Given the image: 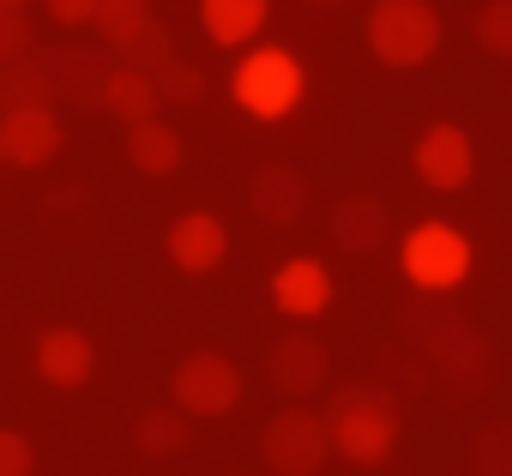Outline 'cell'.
Wrapping results in <instances>:
<instances>
[{
    "label": "cell",
    "mask_w": 512,
    "mask_h": 476,
    "mask_svg": "<svg viewBox=\"0 0 512 476\" xmlns=\"http://www.w3.org/2000/svg\"><path fill=\"white\" fill-rule=\"evenodd\" d=\"M199 25L217 49H241L266 25V0H199Z\"/></svg>",
    "instance_id": "18"
},
{
    "label": "cell",
    "mask_w": 512,
    "mask_h": 476,
    "mask_svg": "<svg viewBox=\"0 0 512 476\" xmlns=\"http://www.w3.org/2000/svg\"><path fill=\"white\" fill-rule=\"evenodd\" d=\"M31 49H37V37H31V13H25V7H0V67L25 61Z\"/></svg>",
    "instance_id": "26"
},
{
    "label": "cell",
    "mask_w": 512,
    "mask_h": 476,
    "mask_svg": "<svg viewBox=\"0 0 512 476\" xmlns=\"http://www.w3.org/2000/svg\"><path fill=\"white\" fill-rule=\"evenodd\" d=\"M187 440H193V416H187V410H175V404L145 410V416L133 422V446H139L145 458H175Z\"/></svg>",
    "instance_id": "20"
},
{
    "label": "cell",
    "mask_w": 512,
    "mask_h": 476,
    "mask_svg": "<svg viewBox=\"0 0 512 476\" xmlns=\"http://www.w3.org/2000/svg\"><path fill=\"white\" fill-rule=\"evenodd\" d=\"M157 97H163V103H199V97H205V73H199L193 61H169V67L157 73Z\"/></svg>",
    "instance_id": "27"
},
{
    "label": "cell",
    "mask_w": 512,
    "mask_h": 476,
    "mask_svg": "<svg viewBox=\"0 0 512 476\" xmlns=\"http://www.w3.org/2000/svg\"><path fill=\"white\" fill-rule=\"evenodd\" d=\"M428 374L446 392H482V380H488V344H482V332L458 326L440 350H428Z\"/></svg>",
    "instance_id": "16"
},
{
    "label": "cell",
    "mask_w": 512,
    "mask_h": 476,
    "mask_svg": "<svg viewBox=\"0 0 512 476\" xmlns=\"http://www.w3.org/2000/svg\"><path fill=\"white\" fill-rule=\"evenodd\" d=\"M37 470V452L19 428H0V476H31Z\"/></svg>",
    "instance_id": "28"
},
{
    "label": "cell",
    "mask_w": 512,
    "mask_h": 476,
    "mask_svg": "<svg viewBox=\"0 0 512 476\" xmlns=\"http://www.w3.org/2000/svg\"><path fill=\"white\" fill-rule=\"evenodd\" d=\"M247 205H253V217H260V223L290 229V223L308 211V181H302V169H290V163L253 169V181H247Z\"/></svg>",
    "instance_id": "13"
},
{
    "label": "cell",
    "mask_w": 512,
    "mask_h": 476,
    "mask_svg": "<svg viewBox=\"0 0 512 476\" xmlns=\"http://www.w3.org/2000/svg\"><path fill=\"white\" fill-rule=\"evenodd\" d=\"M272 302H278V314H290V320H320V314L332 308V272H326L320 260L296 254V260L278 266V278H272Z\"/></svg>",
    "instance_id": "14"
},
{
    "label": "cell",
    "mask_w": 512,
    "mask_h": 476,
    "mask_svg": "<svg viewBox=\"0 0 512 476\" xmlns=\"http://www.w3.org/2000/svg\"><path fill=\"white\" fill-rule=\"evenodd\" d=\"M97 37L109 43V49H121L127 37H139L145 25H151V0H97Z\"/></svg>",
    "instance_id": "23"
},
{
    "label": "cell",
    "mask_w": 512,
    "mask_h": 476,
    "mask_svg": "<svg viewBox=\"0 0 512 476\" xmlns=\"http://www.w3.org/2000/svg\"><path fill=\"white\" fill-rule=\"evenodd\" d=\"M67 145L55 109H25V115H0V163L7 169H43Z\"/></svg>",
    "instance_id": "10"
},
{
    "label": "cell",
    "mask_w": 512,
    "mask_h": 476,
    "mask_svg": "<svg viewBox=\"0 0 512 476\" xmlns=\"http://www.w3.org/2000/svg\"><path fill=\"white\" fill-rule=\"evenodd\" d=\"M49 19L67 25V31H79V25L97 19V0H49Z\"/></svg>",
    "instance_id": "29"
},
{
    "label": "cell",
    "mask_w": 512,
    "mask_h": 476,
    "mask_svg": "<svg viewBox=\"0 0 512 476\" xmlns=\"http://www.w3.org/2000/svg\"><path fill=\"white\" fill-rule=\"evenodd\" d=\"M260 458L278 476H320V464L332 458V428L314 410H278L260 434Z\"/></svg>",
    "instance_id": "6"
},
{
    "label": "cell",
    "mask_w": 512,
    "mask_h": 476,
    "mask_svg": "<svg viewBox=\"0 0 512 476\" xmlns=\"http://www.w3.org/2000/svg\"><path fill=\"white\" fill-rule=\"evenodd\" d=\"M368 49L380 67H422L440 49V13L428 0H374Z\"/></svg>",
    "instance_id": "3"
},
{
    "label": "cell",
    "mask_w": 512,
    "mask_h": 476,
    "mask_svg": "<svg viewBox=\"0 0 512 476\" xmlns=\"http://www.w3.org/2000/svg\"><path fill=\"white\" fill-rule=\"evenodd\" d=\"M386 235H392V217L374 193H344L332 205V242L344 254H374V248H386Z\"/></svg>",
    "instance_id": "15"
},
{
    "label": "cell",
    "mask_w": 512,
    "mask_h": 476,
    "mask_svg": "<svg viewBox=\"0 0 512 476\" xmlns=\"http://www.w3.org/2000/svg\"><path fill=\"white\" fill-rule=\"evenodd\" d=\"M326 374H332V356H326V344H320L314 332H284V338L266 350V380H272L284 398L320 392Z\"/></svg>",
    "instance_id": "9"
},
{
    "label": "cell",
    "mask_w": 512,
    "mask_h": 476,
    "mask_svg": "<svg viewBox=\"0 0 512 476\" xmlns=\"http://www.w3.org/2000/svg\"><path fill=\"white\" fill-rule=\"evenodd\" d=\"M163 248H169V260H175L187 278H205V272H217L223 254H229V229H223L217 211H187V217L169 223Z\"/></svg>",
    "instance_id": "11"
},
{
    "label": "cell",
    "mask_w": 512,
    "mask_h": 476,
    "mask_svg": "<svg viewBox=\"0 0 512 476\" xmlns=\"http://www.w3.org/2000/svg\"><path fill=\"white\" fill-rule=\"evenodd\" d=\"M181 133L169 127V121H139V127H127V157H133V169L139 175H175L181 169Z\"/></svg>",
    "instance_id": "19"
},
{
    "label": "cell",
    "mask_w": 512,
    "mask_h": 476,
    "mask_svg": "<svg viewBox=\"0 0 512 476\" xmlns=\"http://www.w3.org/2000/svg\"><path fill=\"white\" fill-rule=\"evenodd\" d=\"M470 464L482 476H512V422H488L476 440H470Z\"/></svg>",
    "instance_id": "25"
},
{
    "label": "cell",
    "mask_w": 512,
    "mask_h": 476,
    "mask_svg": "<svg viewBox=\"0 0 512 476\" xmlns=\"http://www.w3.org/2000/svg\"><path fill=\"white\" fill-rule=\"evenodd\" d=\"M49 103H55V85H49L43 49H31L13 67H0V115H25V109H49Z\"/></svg>",
    "instance_id": "17"
},
{
    "label": "cell",
    "mask_w": 512,
    "mask_h": 476,
    "mask_svg": "<svg viewBox=\"0 0 512 476\" xmlns=\"http://www.w3.org/2000/svg\"><path fill=\"white\" fill-rule=\"evenodd\" d=\"M410 163H416V175H422L434 193H458V187H470V175H476V145H470L464 127L434 121V127L416 139Z\"/></svg>",
    "instance_id": "8"
},
{
    "label": "cell",
    "mask_w": 512,
    "mask_h": 476,
    "mask_svg": "<svg viewBox=\"0 0 512 476\" xmlns=\"http://www.w3.org/2000/svg\"><path fill=\"white\" fill-rule=\"evenodd\" d=\"M115 55H121V67H127V73H145V79H157L169 61H181V55H175V31H169V25H157V19H151L139 37H127Z\"/></svg>",
    "instance_id": "22"
},
{
    "label": "cell",
    "mask_w": 512,
    "mask_h": 476,
    "mask_svg": "<svg viewBox=\"0 0 512 476\" xmlns=\"http://www.w3.org/2000/svg\"><path fill=\"white\" fill-rule=\"evenodd\" d=\"M37 374L61 392H79L91 374H97V344L79 332V326H49L37 338Z\"/></svg>",
    "instance_id": "12"
},
{
    "label": "cell",
    "mask_w": 512,
    "mask_h": 476,
    "mask_svg": "<svg viewBox=\"0 0 512 476\" xmlns=\"http://www.w3.org/2000/svg\"><path fill=\"white\" fill-rule=\"evenodd\" d=\"M398 266H404L410 290H422V296H446V290H458V284L470 278L476 254H470V242H464V235H458L452 223L428 217V223H416V229L404 235Z\"/></svg>",
    "instance_id": "2"
},
{
    "label": "cell",
    "mask_w": 512,
    "mask_h": 476,
    "mask_svg": "<svg viewBox=\"0 0 512 476\" xmlns=\"http://www.w3.org/2000/svg\"><path fill=\"white\" fill-rule=\"evenodd\" d=\"M103 109H109L115 121H127V127H139V121H157V109H163V97H157V79H145V73H127V67H115V79H109V97H103Z\"/></svg>",
    "instance_id": "21"
},
{
    "label": "cell",
    "mask_w": 512,
    "mask_h": 476,
    "mask_svg": "<svg viewBox=\"0 0 512 476\" xmlns=\"http://www.w3.org/2000/svg\"><path fill=\"white\" fill-rule=\"evenodd\" d=\"M302 61L290 49H253L235 73V103L247 115H260V121H284L296 103H302Z\"/></svg>",
    "instance_id": "4"
},
{
    "label": "cell",
    "mask_w": 512,
    "mask_h": 476,
    "mask_svg": "<svg viewBox=\"0 0 512 476\" xmlns=\"http://www.w3.org/2000/svg\"><path fill=\"white\" fill-rule=\"evenodd\" d=\"M43 61H49L55 103L103 109V97H109V79H115V61H109V49H97V43H61V49H43Z\"/></svg>",
    "instance_id": "7"
},
{
    "label": "cell",
    "mask_w": 512,
    "mask_h": 476,
    "mask_svg": "<svg viewBox=\"0 0 512 476\" xmlns=\"http://www.w3.org/2000/svg\"><path fill=\"white\" fill-rule=\"evenodd\" d=\"M169 392H175V410L187 416H229L241 404V368L223 350H193L175 362Z\"/></svg>",
    "instance_id": "5"
},
{
    "label": "cell",
    "mask_w": 512,
    "mask_h": 476,
    "mask_svg": "<svg viewBox=\"0 0 512 476\" xmlns=\"http://www.w3.org/2000/svg\"><path fill=\"white\" fill-rule=\"evenodd\" d=\"M470 31H476V43H482L488 55L512 61V0H482L476 19H470Z\"/></svg>",
    "instance_id": "24"
},
{
    "label": "cell",
    "mask_w": 512,
    "mask_h": 476,
    "mask_svg": "<svg viewBox=\"0 0 512 476\" xmlns=\"http://www.w3.org/2000/svg\"><path fill=\"white\" fill-rule=\"evenodd\" d=\"M320 416L332 428V452L350 458V464H362V470H374V464H386L398 452V428L404 422H398V392L386 380H350V386H338Z\"/></svg>",
    "instance_id": "1"
},
{
    "label": "cell",
    "mask_w": 512,
    "mask_h": 476,
    "mask_svg": "<svg viewBox=\"0 0 512 476\" xmlns=\"http://www.w3.org/2000/svg\"><path fill=\"white\" fill-rule=\"evenodd\" d=\"M0 7H25V0H0Z\"/></svg>",
    "instance_id": "30"
}]
</instances>
